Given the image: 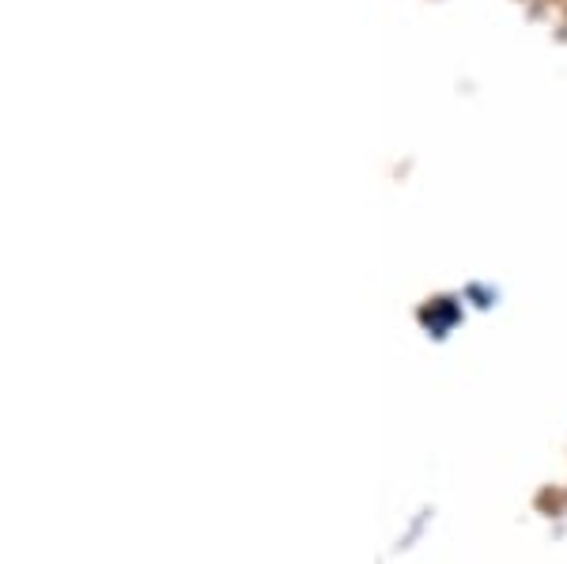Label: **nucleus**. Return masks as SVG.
Listing matches in <instances>:
<instances>
[]
</instances>
